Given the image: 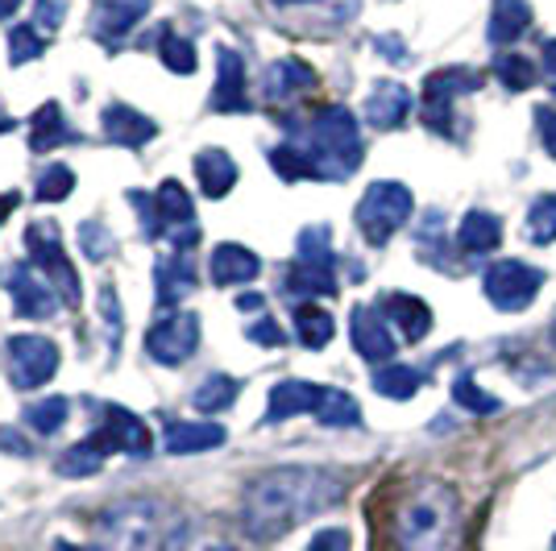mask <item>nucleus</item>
<instances>
[{"instance_id":"nucleus-36","label":"nucleus","mask_w":556,"mask_h":551,"mask_svg":"<svg viewBox=\"0 0 556 551\" xmlns=\"http://www.w3.org/2000/svg\"><path fill=\"white\" fill-rule=\"evenodd\" d=\"M67 414H71V402L67 398H42V402H34L29 411H25V423L38 432V436H54L63 423H67Z\"/></svg>"},{"instance_id":"nucleus-6","label":"nucleus","mask_w":556,"mask_h":551,"mask_svg":"<svg viewBox=\"0 0 556 551\" xmlns=\"http://www.w3.org/2000/svg\"><path fill=\"white\" fill-rule=\"evenodd\" d=\"M25 249H29V257H34V266L54 282V291H59L63 307H79V274H75V266H71L67 253H63L59 225L34 220V225L25 229Z\"/></svg>"},{"instance_id":"nucleus-45","label":"nucleus","mask_w":556,"mask_h":551,"mask_svg":"<svg viewBox=\"0 0 556 551\" xmlns=\"http://www.w3.org/2000/svg\"><path fill=\"white\" fill-rule=\"evenodd\" d=\"M100 316L109 320V341H113V348L121 345V323H125V316H121V299H116V286H100Z\"/></svg>"},{"instance_id":"nucleus-1","label":"nucleus","mask_w":556,"mask_h":551,"mask_svg":"<svg viewBox=\"0 0 556 551\" xmlns=\"http://www.w3.org/2000/svg\"><path fill=\"white\" fill-rule=\"evenodd\" d=\"M345 498V477L316 464H282L266 469L241 494V527L257 543L282 539L287 530L325 514Z\"/></svg>"},{"instance_id":"nucleus-55","label":"nucleus","mask_w":556,"mask_h":551,"mask_svg":"<svg viewBox=\"0 0 556 551\" xmlns=\"http://www.w3.org/2000/svg\"><path fill=\"white\" fill-rule=\"evenodd\" d=\"M9 129H17V120H9V116H0V133H9Z\"/></svg>"},{"instance_id":"nucleus-57","label":"nucleus","mask_w":556,"mask_h":551,"mask_svg":"<svg viewBox=\"0 0 556 551\" xmlns=\"http://www.w3.org/2000/svg\"><path fill=\"white\" fill-rule=\"evenodd\" d=\"M553 551H556V539H553Z\"/></svg>"},{"instance_id":"nucleus-14","label":"nucleus","mask_w":556,"mask_h":551,"mask_svg":"<svg viewBox=\"0 0 556 551\" xmlns=\"http://www.w3.org/2000/svg\"><path fill=\"white\" fill-rule=\"evenodd\" d=\"M212 108L216 113H245V63L229 47L216 50V88H212Z\"/></svg>"},{"instance_id":"nucleus-39","label":"nucleus","mask_w":556,"mask_h":551,"mask_svg":"<svg viewBox=\"0 0 556 551\" xmlns=\"http://www.w3.org/2000/svg\"><path fill=\"white\" fill-rule=\"evenodd\" d=\"M528 241L532 245H553L556 241V195H540L528 207Z\"/></svg>"},{"instance_id":"nucleus-49","label":"nucleus","mask_w":556,"mask_h":551,"mask_svg":"<svg viewBox=\"0 0 556 551\" xmlns=\"http://www.w3.org/2000/svg\"><path fill=\"white\" fill-rule=\"evenodd\" d=\"M535 125H540V141H544V150L556 158V108L540 104V108H535Z\"/></svg>"},{"instance_id":"nucleus-25","label":"nucleus","mask_w":556,"mask_h":551,"mask_svg":"<svg viewBox=\"0 0 556 551\" xmlns=\"http://www.w3.org/2000/svg\"><path fill=\"white\" fill-rule=\"evenodd\" d=\"M528 25H532V4L528 0H494L490 4L486 38L494 47H510V42H519V34Z\"/></svg>"},{"instance_id":"nucleus-33","label":"nucleus","mask_w":556,"mask_h":551,"mask_svg":"<svg viewBox=\"0 0 556 551\" xmlns=\"http://www.w3.org/2000/svg\"><path fill=\"white\" fill-rule=\"evenodd\" d=\"M424 386V377H419L412 366H399V361H387V366L374 369V390L382 394V398H394V402H407L412 394Z\"/></svg>"},{"instance_id":"nucleus-41","label":"nucleus","mask_w":556,"mask_h":551,"mask_svg":"<svg viewBox=\"0 0 556 551\" xmlns=\"http://www.w3.org/2000/svg\"><path fill=\"white\" fill-rule=\"evenodd\" d=\"M453 402H457V407H465V411H473V414H494L498 407H503V402H498L494 394L482 390V386H478L469 373L453 382Z\"/></svg>"},{"instance_id":"nucleus-43","label":"nucleus","mask_w":556,"mask_h":551,"mask_svg":"<svg viewBox=\"0 0 556 551\" xmlns=\"http://www.w3.org/2000/svg\"><path fill=\"white\" fill-rule=\"evenodd\" d=\"M300 261L332 266V232H328V225H312V229L300 232Z\"/></svg>"},{"instance_id":"nucleus-54","label":"nucleus","mask_w":556,"mask_h":551,"mask_svg":"<svg viewBox=\"0 0 556 551\" xmlns=\"http://www.w3.org/2000/svg\"><path fill=\"white\" fill-rule=\"evenodd\" d=\"M17 4H22V0H0V22H9V17L17 13Z\"/></svg>"},{"instance_id":"nucleus-16","label":"nucleus","mask_w":556,"mask_h":551,"mask_svg":"<svg viewBox=\"0 0 556 551\" xmlns=\"http://www.w3.org/2000/svg\"><path fill=\"white\" fill-rule=\"evenodd\" d=\"M320 394L325 386H312V382H300V377H287L270 390V402H266V423H282V419H295V414H316L320 407Z\"/></svg>"},{"instance_id":"nucleus-3","label":"nucleus","mask_w":556,"mask_h":551,"mask_svg":"<svg viewBox=\"0 0 556 551\" xmlns=\"http://www.w3.org/2000/svg\"><path fill=\"white\" fill-rule=\"evenodd\" d=\"M184 514L163 498H121L92 523L96 551H166Z\"/></svg>"},{"instance_id":"nucleus-28","label":"nucleus","mask_w":556,"mask_h":551,"mask_svg":"<svg viewBox=\"0 0 556 551\" xmlns=\"http://www.w3.org/2000/svg\"><path fill=\"white\" fill-rule=\"evenodd\" d=\"M67 141H75V133H71V125L63 120V108L54 100H47L38 113L29 116V145L38 154H50V150H59Z\"/></svg>"},{"instance_id":"nucleus-12","label":"nucleus","mask_w":556,"mask_h":551,"mask_svg":"<svg viewBox=\"0 0 556 551\" xmlns=\"http://www.w3.org/2000/svg\"><path fill=\"white\" fill-rule=\"evenodd\" d=\"M349 336H353V348L374 361V366H387L394 357V336L387 328V316L378 307H353L349 316Z\"/></svg>"},{"instance_id":"nucleus-50","label":"nucleus","mask_w":556,"mask_h":551,"mask_svg":"<svg viewBox=\"0 0 556 551\" xmlns=\"http://www.w3.org/2000/svg\"><path fill=\"white\" fill-rule=\"evenodd\" d=\"M67 17V4L63 0H38V29L47 25V29H59Z\"/></svg>"},{"instance_id":"nucleus-37","label":"nucleus","mask_w":556,"mask_h":551,"mask_svg":"<svg viewBox=\"0 0 556 551\" xmlns=\"http://www.w3.org/2000/svg\"><path fill=\"white\" fill-rule=\"evenodd\" d=\"M494 75H498V84L507 92H528L535 84V63L523 59V54H498L494 59Z\"/></svg>"},{"instance_id":"nucleus-19","label":"nucleus","mask_w":556,"mask_h":551,"mask_svg":"<svg viewBox=\"0 0 556 551\" xmlns=\"http://www.w3.org/2000/svg\"><path fill=\"white\" fill-rule=\"evenodd\" d=\"M457 245H462L469 257H486L503 245V220L486 212V207H473L462 216V229H457Z\"/></svg>"},{"instance_id":"nucleus-27","label":"nucleus","mask_w":556,"mask_h":551,"mask_svg":"<svg viewBox=\"0 0 556 551\" xmlns=\"http://www.w3.org/2000/svg\"><path fill=\"white\" fill-rule=\"evenodd\" d=\"M195 179H200L208 200H225L237 183V162L225 150H200L195 154Z\"/></svg>"},{"instance_id":"nucleus-11","label":"nucleus","mask_w":556,"mask_h":551,"mask_svg":"<svg viewBox=\"0 0 556 551\" xmlns=\"http://www.w3.org/2000/svg\"><path fill=\"white\" fill-rule=\"evenodd\" d=\"M195 348H200V320L191 311H175L146 332V353L159 366H184Z\"/></svg>"},{"instance_id":"nucleus-5","label":"nucleus","mask_w":556,"mask_h":551,"mask_svg":"<svg viewBox=\"0 0 556 551\" xmlns=\"http://www.w3.org/2000/svg\"><path fill=\"white\" fill-rule=\"evenodd\" d=\"M412 207H416V200H412L407 187L394 183V179H378V183L366 187V195L357 200L353 220H357V229H362V236H366L370 245H387L394 232L412 220Z\"/></svg>"},{"instance_id":"nucleus-34","label":"nucleus","mask_w":556,"mask_h":551,"mask_svg":"<svg viewBox=\"0 0 556 551\" xmlns=\"http://www.w3.org/2000/svg\"><path fill=\"white\" fill-rule=\"evenodd\" d=\"M332 332H337V323H332L325 307H316V303L295 307V336H300L303 348H325L332 341Z\"/></svg>"},{"instance_id":"nucleus-10","label":"nucleus","mask_w":556,"mask_h":551,"mask_svg":"<svg viewBox=\"0 0 556 551\" xmlns=\"http://www.w3.org/2000/svg\"><path fill=\"white\" fill-rule=\"evenodd\" d=\"M482 84H486V75H478V71H465V67L432 71V75L424 79V120H428L437 133H448V104H453L457 95L478 92Z\"/></svg>"},{"instance_id":"nucleus-29","label":"nucleus","mask_w":556,"mask_h":551,"mask_svg":"<svg viewBox=\"0 0 556 551\" xmlns=\"http://www.w3.org/2000/svg\"><path fill=\"white\" fill-rule=\"evenodd\" d=\"M109 452H113V448L100 439V432H92L88 439L71 444L67 452L59 457V473H63V477H92V473H100V469H104Z\"/></svg>"},{"instance_id":"nucleus-31","label":"nucleus","mask_w":556,"mask_h":551,"mask_svg":"<svg viewBox=\"0 0 556 551\" xmlns=\"http://www.w3.org/2000/svg\"><path fill=\"white\" fill-rule=\"evenodd\" d=\"M154 282H159V299H163L166 307H175V303L195 286V270H191V261H187L184 253H179V257H163V261L154 266Z\"/></svg>"},{"instance_id":"nucleus-18","label":"nucleus","mask_w":556,"mask_h":551,"mask_svg":"<svg viewBox=\"0 0 556 551\" xmlns=\"http://www.w3.org/2000/svg\"><path fill=\"white\" fill-rule=\"evenodd\" d=\"M407 113H412V92L403 84H394V79L374 84L370 100H366V120L374 129H399L407 120Z\"/></svg>"},{"instance_id":"nucleus-40","label":"nucleus","mask_w":556,"mask_h":551,"mask_svg":"<svg viewBox=\"0 0 556 551\" xmlns=\"http://www.w3.org/2000/svg\"><path fill=\"white\" fill-rule=\"evenodd\" d=\"M42 50H47V38L38 34V25H13L9 29V59H13V67L34 63Z\"/></svg>"},{"instance_id":"nucleus-17","label":"nucleus","mask_w":556,"mask_h":551,"mask_svg":"<svg viewBox=\"0 0 556 551\" xmlns=\"http://www.w3.org/2000/svg\"><path fill=\"white\" fill-rule=\"evenodd\" d=\"M382 316L403 332V341H424L432 332V307L416 295H403V291H391L382 299Z\"/></svg>"},{"instance_id":"nucleus-15","label":"nucleus","mask_w":556,"mask_h":551,"mask_svg":"<svg viewBox=\"0 0 556 551\" xmlns=\"http://www.w3.org/2000/svg\"><path fill=\"white\" fill-rule=\"evenodd\" d=\"M100 120H104V138L125 145V150H138V145H146V141L159 133V125L146 113H138L134 104H125V100H113Z\"/></svg>"},{"instance_id":"nucleus-2","label":"nucleus","mask_w":556,"mask_h":551,"mask_svg":"<svg viewBox=\"0 0 556 551\" xmlns=\"http://www.w3.org/2000/svg\"><path fill=\"white\" fill-rule=\"evenodd\" d=\"M394 551H457L462 543V498L448 482L424 477L391 510Z\"/></svg>"},{"instance_id":"nucleus-23","label":"nucleus","mask_w":556,"mask_h":551,"mask_svg":"<svg viewBox=\"0 0 556 551\" xmlns=\"http://www.w3.org/2000/svg\"><path fill=\"white\" fill-rule=\"evenodd\" d=\"M262 88H266L270 100H295L300 92H312V88H316V71L307 67L303 59H278V63H270V71H266Z\"/></svg>"},{"instance_id":"nucleus-46","label":"nucleus","mask_w":556,"mask_h":551,"mask_svg":"<svg viewBox=\"0 0 556 551\" xmlns=\"http://www.w3.org/2000/svg\"><path fill=\"white\" fill-rule=\"evenodd\" d=\"M79 241H84V253H88L92 261H104V257L113 253V236H104L100 225H84V229H79Z\"/></svg>"},{"instance_id":"nucleus-44","label":"nucleus","mask_w":556,"mask_h":551,"mask_svg":"<svg viewBox=\"0 0 556 551\" xmlns=\"http://www.w3.org/2000/svg\"><path fill=\"white\" fill-rule=\"evenodd\" d=\"M129 204L138 207V216H141V236H146V241H159V236H163V220H159L154 195L146 200V191H129Z\"/></svg>"},{"instance_id":"nucleus-51","label":"nucleus","mask_w":556,"mask_h":551,"mask_svg":"<svg viewBox=\"0 0 556 551\" xmlns=\"http://www.w3.org/2000/svg\"><path fill=\"white\" fill-rule=\"evenodd\" d=\"M544 63H548V75H553V92H556V38L544 42Z\"/></svg>"},{"instance_id":"nucleus-48","label":"nucleus","mask_w":556,"mask_h":551,"mask_svg":"<svg viewBox=\"0 0 556 551\" xmlns=\"http://www.w3.org/2000/svg\"><path fill=\"white\" fill-rule=\"evenodd\" d=\"M245 336H250L254 345H266V348H278L282 341H287V336H282V328H278L275 320H257V323H250V328H245Z\"/></svg>"},{"instance_id":"nucleus-56","label":"nucleus","mask_w":556,"mask_h":551,"mask_svg":"<svg viewBox=\"0 0 556 551\" xmlns=\"http://www.w3.org/2000/svg\"><path fill=\"white\" fill-rule=\"evenodd\" d=\"M275 4H316V0H275Z\"/></svg>"},{"instance_id":"nucleus-22","label":"nucleus","mask_w":556,"mask_h":551,"mask_svg":"<svg viewBox=\"0 0 556 551\" xmlns=\"http://www.w3.org/2000/svg\"><path fill=\"white\" fill-rule=\"evenodd\" d=\"M166 551H237V543L229 539V530L208 523V518H184Z\"/></svg>"},{"instance_id":"nucleus-4","label":"nucleus","mask_w":556,"mask_h":551,"mask_svg":"<svg viewBox=\"0 0 556 551\" xmlns=\"http://www.w3.org/2000/svg\"><path fill=\"white\" fill-rule=\"evenodd\" d=\"M303 158L312 162L316 179H345L362 166V138H357V116L345 104H325L312 120L295 129V141Z\"/></svg>"},{"instance_id":"nucleus-20","label":"nucleus","mask_w":556,"mask_h":551,"mask_svg":"<svg viewBox=\"0 0 556 551\" xmlns=\"http://www.w3.org/2000/svg\"><path fill=\"white\" fill-rule=\"evenodd\" d=\"M229 439V432L220 423H170L166 427L163 448L170 457H191V452H212Z\"/></svg>"},{"instance_id":"nucleus-13","label":"nucleus","mask_w":556,"mask_h":551,"mask_svg":"<svg viewBox=\"0 0 556 551\" xmlns=\"http://www.w3.org/2000/svg\"><path fill=\"white\" fill-rule=\"evenodd\" d=\"M96 432H100V439L113 452H125V457H150V448H154L150 427L134 411H125V407H104V423Z\"/></svg>"},{"instance_id":"nucleus-52","label":"nucleus","mask_w":556,"mask_h":551,"mask_svg":"<svg viewBox=\"0 0 556 551\" xmlns=\"http://www.w3.org/2000/svg\"><path fill=\"white\" fill-rule=\"evenodd\" d=\"M237 307H241V311H257V307H262V295H257V291H245V295H237Z\"/></svg>"},{"instance_id":"nucleus-53","label":"nucleus","mask_w":556,"mask_h":551,"mask_svg":"<svg viewBox=\"0 0 556 551\" xmlns=\"http://www.w3.org/2000/svg\"><path fill=\"white\" fill-rule=\"evenodd\" d=\"M13 207H17V191H4V195H0V225H4V216H9Z\"/></svg>"},{"instance_id":"nucleus-42","label":"nucleus","mask_w":556,"mask_h":551,"mask_svg":"<svg viewBox=\"0 0 556 551\" xmlns=\"http://www.w3.org/2000/svg\"><path fill=\"white\" fill-rule=\"evenodd\" d=\"M71 191H75V175H71V166H47L42 170V179H38V200L42 204H59V200H67Z\"/></svg>"},{"instance_id":"nucleus-9","label":"nucleus","mask_w":556,"mask_h":551,"mask_svg":"<svg viewBox=\"0 0 556 551\" xmlns=\"http://www.w3.org/2000/svg\"><path fill=\"white\" fill-rule=\"evenodd\" d=\"M4 286H9L13 311L25 316V320H50V316L63 307L59 291H54V282L42 278V270H38V266H29V261L9 266V270H4Z\"/></svg>"},{"instance_id":"nucleus-24","label":"nucleus","mask_w":556,"mask_h":551,"mask_svg":"<svg viewBox=\"0 0 556 551\" xmlns=\"http://www.w3.org/2000/svg\"><path fill=\"white\" fill-rule=\"evenodd\" d=\"M262 270V261H257L254 249H245V245H216L212 249V282L216 286H237V282H250L257 278Z\"/></svg>"},{"instance_id":"nucleus-35","label":"nucleus","mask_w":556,"mask_h":551,"mask_svg":"<svg viewBox=\"0 0 556 551\" xmlns=\"http://www.w3.org/2000/svg\"><path fill=\"white\" fill-rule=\"evenodd\" d=\"M316 419H320V427H357V423H362V407L353 402V394L337 390V386H325L320 407H316Z\"/></svg>"},{"instance_id":"nucleus-47","label":"nucleus","mask_w":556,"mask_h":551,"mask_svg":"<svg viewBox=\"0 0 556 551\" xmlns=\"http://www.w3.org/2000/svg\"><path fill=\"white\" fill-rule=\"evenodd\" d=\"M353 543H349V530L345 527H325L312 535V543H307V551H349Z\"/></svg>"},{"instance_id":"nucleus-8","label":"nucleus","mask_w":556,"mask_h":551,"mask_svg":"<svg viewBox=\"0 0 556 551\" xmlns=\"http://www.w3.org/2000/svg\"><path fill=\"white\" fill-rule=\"evenodd\" d=\"M4 353H9V377L17 390H38L59 373V348L47 336H13Z\"/></svg>"},{"instance_id":"nucleus-30","label":"nucleus","mask_w":556,"mask_h":551,"mask_svg":"<svg viewBox=\"0 0 556 551\" xmlns=\"http://www.w3.org/2000/svg\"><path fill=\"white\" fill-rule=\"evenodd\" d=\"M154 204H159V220H163V232L166 229H191L195 225V204H191V195H187V187L179 179H166L159 187V195H154Z\"/></svg>"},{"instance_id":"nucleus-21","label":"nucleus","mask_w":556,"mask_h":551,"mask_svg":"<svg viewBox=\"0 0 556 551\" xmlns=\"http://www.w3.org/2000/svg\"><path fill=\"white\" fill-rule=\"evenodd\" d=\"M146 13H150V0H104V4L96 9V22H92L96 38H100V42H116V38H125Z\"/></svg>"},{"instance_id":"nucleus-32","label":"nucleus","mask_w":556,"mask_h":551,"mask_svg":"<svg viewBox=\"0 0 556 551\" xmlns=\"http://www.w3.org/2000/svg\"><path fill=\"white\" fill-rule=\"evenodd\" d=\"M237 394H241V382H237V377H229V373H208V377L195 386L191 402H195V411L220 414L237 402Z\"/></svg>"},{"instance_id":"nucleus-38","label":"nucleus","mask_w":556,"mask_h":551,"mask_svg":"<svg viewBox=\"0 0 556 551\" xmlns=\"http://www.w3.org/2000/svg\"><path fill=\"white\" fill-rule=\"evenodd\" d=\"M159 54H163L166 71H175V75H191V71L200 67V59H195V47L179 38L175 29H163V38H159Z\"/></svg>"},{"instance_id":"nucleus-26","label":"nucleus","mask_w":556,"mask_h":551,"mask_svg":"<svg viewBox=\"0 0 556 551\" xmlns=\"http://www.w3.org/2000/svg\"><path fill=\"white\" fill-rule=\"evenodd\" d=\"M282 291L295 295V299H316V295H337V274L332 266L320 261H295L287 274H282Z\"/></svg>"},{"instance_id":"nucleus-7","label":"nucleus","mask_w":556,"mask_h":551,"mask_svg":"<svg viewBox=\"0 0 556 551\" xmlns=\"http://www.w3.org/2000/svg\"><path fill=\"white\" fill-rule=\"evenodd\" d=\"M540 286H544V270H535L528 261H515V257L494 261L482 278V291L498 311H528L540 295Z\"/></svg>"}]
</instances>
